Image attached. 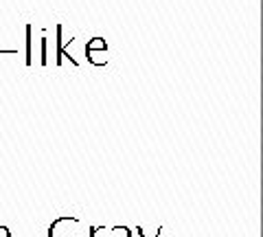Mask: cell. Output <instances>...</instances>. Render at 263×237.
<instances>
[{
	"instance_id": "1",
	"label": "cell",
	"mask_w": 263,
	"mask_h": 237,
	"mask_svg": "<svg viewBox=\"0 0 263 237\" xmlns=\"http://www.w3.org/2000/svg\"><path fill=\"white\" fill-rule=\"evenodd\" d=\"M79 220L72 215H62L53 220V224L48 226L46 237H79Z\"/></svg>"
},
{
	"instance_id": "2",
	"label": "cell",
	"mask_w": 263,
	"mask_h": 237,
	"mask_svg": "<svg viewBox=\"0 0 263 237\" xmlns=\"http://www.w3.org/2000/svg\"><path fill=\"white\" fill-rule=\"evenodd\" d=\"M86 55L92 66H105L108 64V51H86Z\"/></svg>"
},
{
	"instance_id": "3",
	"label": "cell",
	"mask_w": 263,
	"mask_h": 237,
	"mask_svg": "<svg viewBox=\"0 0 263 237\" xmlns=\"http://www.w3.org/2000/svg\"><path fill=\"white\" fill-rule=\"evenodd\" d=\"M55 31H57V60H55V64L57 66H62V62H64V40H62V35H64V27L62 24H57L55 27Z\"/></svg>"
},
{
	"instance_id": "4",
	"label": "cell",
	"mask_w": 263,
	"mask_h": 237,
	"mask_svg": "<svg viewBox=\"0 0 263 237\" xmlns=\"http://www.w3.org/2000/svg\"><path fill=\"white\" fill-rule=\"evenodd\" d=\"M86 51H108V42L103 38H92V40H88Z\"/></svg>"
},
{
	"instance_id": "5",
	"label": "cell",
	"mask_w": 263,
	"mask_h": 237,
	"mask_svg": "<svg viewBox=\"0 0 263 237\" xmlns=\"http://www.w3.org/2000/svg\"><path fill=\"white\" fill-rule=\"evenodd\" d=\"M31 33H33V27H31V24H29V27H27V53H24V55H27V60H24V62H27V66H31V64H33V38H31Z\"/></svg>"
},
{
	"instance_id": "6",
	"label": "cell",
	"mask_w": 263,
	"mask_h": 237,
	"mask_svg": "<svg viewBox=\"0 0 263 237\" xmlns=\"http://www.w3.org/2000/svg\"><path fill=\"white\" fill-rule=\"evenodd\" d=\"M40 64H42V66H46L48 64V38L46 35H42V40H40Z\"/></svg>"
},
{
	"instance_id": "7",
	"label": "cell",
	"mask_w": 263,
	"mask_h": 237,
	"mask_svg": "<svg viewBox=\"0 0 263 237\" xmlns=\"http://www.w3.org/2000/svg\"><path fill=\"white\" fill-rule=\"evenodd\" d=\"M136 233H138V237H147V235H145V228H143V226H138V228H136ZM160 233H162V226H160L158 231L154 233V237H160Z\"/></svg>"
},
{
	"instance_id": "8",
	"label": "cell",
	"mask_w": 263,
	"mask_h": 237,
	"mask_svg": "<svg viewBox=\"0 0 263 237\" xmlns=\"http://www.w3.org/2000/svg\"><path fill=\"white\" fill-rule=\"evenodd\" d=\"M103 226H90V231H88V237H97L99 235V231H101Z\"/></svg>"
},
{
	"instance_id": "9",
	"label": "cell",
	"mask_w": 263,
	"mask_h": 237,
	"mask_svg": "<svg viewBox=\"0 0 263 237\" xmlns=\"http://www.w3.org/2000/svg\"><path fill=\"white\" fill-rule=\"evenodd\" d=\"M0 237H11V231L7 226H0Z\"/></svg>"
},
{
	"instance_id": "10",
	"label": "cell",
	"mask_w": 263,
	"mask_h": 237,
	"mask_svg": "<svg viewBox=\"0 0 263 237\" xmlns=\"http://www.w3.org/2000/svg\"><path fill=\"white\" fill-rule=\"evenodd\" d=\"M114 237H132V233H129V228H127L125 233H121V235H114Z\"/></svg>"
}]
</instances>
